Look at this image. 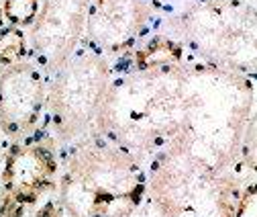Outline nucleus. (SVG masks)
<instances>
[{
  "mask_svg": "<svg viewBox=\"0 0 257 217\" xmlns=\"http://www.w3.org/2000/svg\"><path fill=\"white\" fill-rule=\"evenodd\" d=\"M188 80L182 66H166L110 84L96 131L108 133L135 158L172 143L188 119Z\"/></svg>",
  "mask_w": 257,
  "mask_h": 217,
  "instance_id": "f257e3e1",
  "label": "nucleus"
},
{
  "mask_svg": "<svg viewBox=\"0 0 257 217\" xmlns=\"http://www.w3.org/2000/svg\"><path fill=\"white\" fill-rule=\"evenodd\" d=\"M145 189V172L133 154L94 141L78 148L66 160L59 203L66 217H131Z\"/></svg>",
  "mask_w": 257,
  "mask_h": 217,
  "instance_id": "f03ea898",
  "label": "nucleus"
},
{
  "mask_svg": "<svg viewBox=\"0 0 257 217\" xmlns=\"http://www.w3.org/2000/svg\"><path fill=\"white\" fill-rule=\"evenodd\" d=\"M149 193L164 217H239L247 201L233 174L180 148L168 150Z\"/></svg>",
  "mask_w": 257,
  "mask_h": 217,
  "instance_id": "7ed1b4c3",
  "label": "nucleus"
},
{
  "mask_svg": "<svg viewBox=\"0 0 257 217\" xmlns=\"http://www.w3.org/2000/svg\"><path fill=\"white\" fill-rule=\"evenodd\" d=\"M108 86V61L94 53H82L55 72L45 101L59 141H74L96 129Z\"/></svg>",
  "mask_w": 257,
  "mask_h": 217,
  "instance_id": "20e7f679",
  "label": "nucleus"
},
{
  "mask_svg": "<svg viewBox=\"0 0 257 217\" xmlns=\"http://www.w3.org/2000/svg\"><path fill=\"white\" fill-rule=\"evenodd\" d=\"M186 33L210 57L235 68H253L255 59V19L235 3H210L186 19Z\"/></svg>",
  "mask_w": 257,
  "mask_h": 217,
  "instance_id": "39448f33",
  "label": "nucleus"
},
{
  "mask_svg": "<svg viewBox=\"0 0 257 217\" xmlns=\"http://www.w3.org/2000/svg\"><path fill=\"white\" fill-rule=\"evenodd\" d=\"M92 0H45L31 25V49L37 64L55 74L70 61L88 21Z\"/></svg>",
  "mask_w": 257,
  "mask_h": 217,
  "instance_id": "423d86ee",
  "label": "nucleus"
},
{
  "mask_svg": "<svg viewBox=\"0 0 257 217\" xmlns=\"http://www.w3.org/2000/svg\"><path fill=\"white\" fill-rule=\"evenodd\" d=\"M47 99L43 76L33 61H17L0 72V131L21 139L35 131Z\"/></svg>",
  "mask_w": 257,
  "mask_h": 217,
  "instance_id": "0eeeda50",
  "label": "nucleus"
},
{
  "mask_svg": "<svg viewBox=\"0 0 257 217\" xmlns=\"http://www.w3.org/2000/svg\"><path fill=\"white\" fill-rule=\"evenodd\" d=\"M57 174L55 154L45 143H15L7 154L3 191L19 205H33L47 193Z\"/></svg>",
  "mask_w": 257,
  "mask_h": 217,
  "instance_id": "6e6552de",
  "label": "nucleus"
},
{
  "mask_svg": "<svg viewBox=\"0 0 257 217\" xmlns=\"http://www.w3.org/2000/svg\"><path fill=\"white\" fill-rule=\"evenodd\" d=\"M151 19V9L143 0H94L90 3L86 31L98 45L120 51L133 45Z\"/></svg>",
  "mask_w": 257,
  "mask_h": 217,
  "instance_id": "1a4fd4ad",
  "label": "nucleus"
},
{
  "mask_svg": "<svg viewBox=\"0 0 257 217\" xmlns=\"http://www.w3.org/2000/svg\"><path fill=\"white\" fill-rule=\"evenodd\" d=\"M184 47L170 39H153L145 43L141 49L135 51V68L137 70H151V68H166V66H180L182 64Z\"/></svg>",
  "mask_w": 257,
  "mask_h": 217,
  "instance_id": "9d476101",
  "label": "nucleus"
},
{
  "mask_svg": "<svg viewBox=\"0 0 257 217\" xmlns=\"http://www.w3.org/2000/svg\"><path fill=\"white\" fill-rule=\"evenodd\" d=\"M27 55V35L21 27L9 25L0 29V70L23 61Z\"/></svg>",
  "mask_w": 257,
  "mask_h": 217,
  "instance_id": "9b49d317",
  "label": "nucleus"
},
{
  "mask_svg": "<svg viewBox=\"0 0 257 217\" xmlns=\"http://www.w3.org/2000/svg\"><path fill=\"white\" fill-rule=\"evenodd\" d=\"M39 13V0H3V15L15 27L33 25Z\"/></svg>",
  "mask_w": 257,
  "mask_h": 217,
  "instance_id": "f8f14e48",
  "label": "nucleus"
},
{
  "mask_svg": "<svg viewBox=\"0 0 257 217\" xmlns=\"http://www.w3.org/2000/svg\"><path fill=\"white\" fill-rule=\"evenodd\" d=\"M37 217H66V211L59 201H49L37 211Z\"/></svg>",
  "mask_w": 257,
  "mask_h": 217,
  "instance_id": "ddd939ff",
  "label": "nucleus"
},
{
  "mask_svg": "<svg viewBox=\"0 0 257 217\" xmlns=\"http://www.w3.org/2000/svg\"><path fill=\"white\" fill-rule=\"evenodd\" d=\"M3 21H5V15H3V0H0V29L5 27V25H3Z\"/></svg>",
  "mask_w": 257,
  "mask_h": 217,
  "instance_id": "4468645a",
  "label": "nucleus"
}]
</instances>
